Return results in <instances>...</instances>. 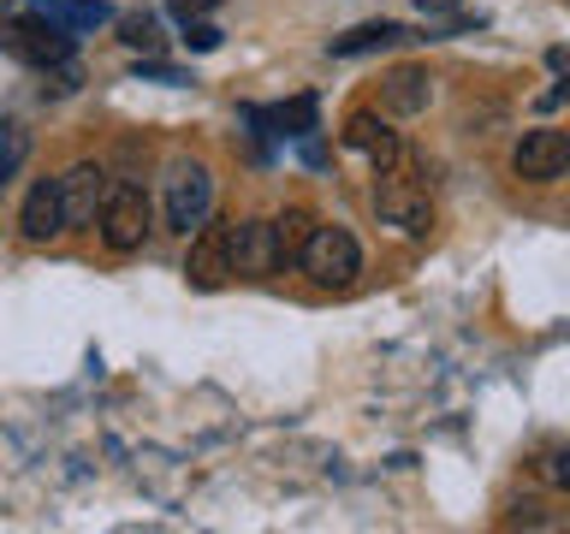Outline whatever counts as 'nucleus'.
Instances as JSON below:
<instances>
[{"instance_id": "412c9836", "label": "nucleus", "mask_w": 570, "mask_h": 534, "mask_svg": "<svg viewBox=\"0 0 570 534\" xmlns=\"http://www.w3.org/2000/svg\"><path fill=\"white\" fill-rule=\"evenodd\" d=\"M137 78H149V83H190L178 66H160V60H142V66H137Z\"/></svg>"}, {"instance_id": "423d86ee", "label": "nucleus", "mask_w": 570, "mask_h": 534, "mask_svg": "<svg viewBox=\"0 0 570 534\" xmlns=\"http://www.w3.org/2000/svg\"><path fill=\"white\" fill-rule=\"evenodd\" d=\"M185 279L196 285V291H220V285L232 279V220H203L190 231Z\"/></svg>"}, {"instance_id": "39448f33", "label": "nucleus", "mask_w": 570, "mask_h": 534, "mask_svg": "<svg viewBox=\"0 0 570 534\" xmlns=\"http://www.w3.org/2000/svg\"><path fill=\"white\" fill-rule=\"evenodd\" d=\"M570 167V137L559 131V125H534V131H523V142H517L511 155V172L523 178V185H559Z\"/></svg>"}, {"instance_id": "aec40b11", "label": "nucleus", "mask_w": 570, "mask_h": 534, "mask_svg": "<svg viewBox=\"0 0 570 534\" xmlns=\"http://www.w3.org/2000/svg\"><path fill=\"white\" fill-rule=\"evenodd\" d=\"M564 463H570V452H564V445H552V452L541 457V475L552 481V487H564V481H570V469H564Z\"/></svg>"}, {"instance_id": "f8f14e48", "label": "nucleus", "mask_w": 570, "mask_h": 534, "mask_svg": "<svg viewBox=\"0 0 570 534\" xmlns=\"http://www.w3.org/2000/svg\"><path fill=\"white\" fill-rule=\"evenodd\" d=\"M345 142H351V149H363V155L374 160V172L399 167V155H404V142L381 125V113H351V119H345Z\"/></svg>"}, {"instance_id": "5701e85b", "label": "nucleus", "mask_w": 570, "mask_h": 534, "mask_svg": "<svg viewBox=\"0 0 570 534\" xmlns=\"http://www.w3.org/2000/svg\"><path fill=\"white\" fill-rule=\"evenodd\" d=\"M7 7H12V0H0V12H7Z\"/></svg>"}, {"instance_id": "f3484780", "label": "nucleus", "mask_w": 570, "mask_h": 534, "mask_svg": "<svg viewBox=\"0 0 570 534\" xmlns=\"http://www.w3.org/2000/svg\"><path fill=\"white\" fill-rule=\"evenodd\" d=\"M309 208H285L279 220H274V244H279V261L292 267L297 261V249H303V238H309Z\"/></svg>"}, {"instance_id": "6ab92c4d", "label": "nucleus", "mask_w": 570, "mask_h": 534, "mask_svg": "<svg viewBox=\"0 0 570 534\" xmlns=\"http://www.w3.org/2000/svg\"><path fill=\"white\" fill-rule=\"evenodd\" d=\"M185 48H196V53L220 48V30H214L208 18H185Z\"/></svg>"}, {"instance_id": "a211bd4d", "label": "nucleus", "mask_w": 570, "mask_h": 534, "mask_svg": "<svg viewBox=\"0 0 570 534\" xmlns=\"http://www.w3.org/2000/svg\"><path fill=\"white\" fill-rule=\"evenodd\" d=\"M119 42L155 53L160 42H167V36H160V18H155V12H119Z\"/></svg>"}, {"instance_id": "9d476101", "label": "nucleus", "mask_w": 570, "mask_h": 534, "mask_svg": "<svg viewBox=\"0 0 570 534\" xmlns=\"http://www.w3.org/2000/svg\"><path fill=\"white\" fill-rule=\"evenodd\" d=\"M18 231L30 244H53L66 231V208H60V178H36L24 208H18Z\"/></svg>"}, {"instance_id": "ddd939ff", "label": "nucleus", "mask_w": 570, "mask_h": 534, "mask_svg": "<svg viewBox=\"0 0 570 534\" xmlns=\"http://www.w3.org/2000/svg\"><path fill=\"white\" fill-rule=\"evenodd\" d=\"M30 12L48 18V24L66 30V36L96 30V24H107V18H114V7H107V0H30Z\"/></svg>"}, {"instance_id": "4468645a", "label": "nucleus", "mask_w": 570, "mask_h": 534, "mask_svg": "<svg viewBox=\"0 0 570 534\" xmlns=\"http://www.w3.org/2000/svg\"><path fill=\"white\" fill-rule=\"evenodd\" d=\"M399 42H410V30L381 18V24H356L345 36H333V53L338 60H356V53H381V48H399Z\"/></svg>"}, {"instance_id": "20e7f679", "label": "nucleus", "mask_w": 570, "mask_h": 534, "mask_svg": "<svg viewBox=\"0 0 570 534\" xmlns=\"http://www.w3.org/2000/svg\"><path fill=\"white\" fill-rule=\"evenodd\" d=\"M208 214H214V172L203 167V160H173V172H167V226L190 238Z\"/></svg>"}, {"instance_id": "1a4fd4ad", "label": "nucleus", "mask_w": 570, "mask_h": 534, "mask_svg": "<svg viewBox=\"0 0 570 534\" xmlns=\"http://www.w3.org/2000/svg\"><path fill=\"white\" fill-rule=\"evenodd\" d=\"M107 178L96 160H78L66 178H60V208H66V231L71 226H96V214H101V196H107Z\"/></svg>"}, {"instance_id": "7ed1b4c3", "label": "nucleus", "mask_w": 570, "mask_h": 534, "mask_svg": "<svg viewBox=\"0 0 570 534\" xmlns=\"http://www.w3.org/2000/svg\"><path fill=\"white\" fill-rule=\"evenodd\" d=\"M96 226H101V244L107 249L131 256V249H142V238H149V196H142L137 185H107Z\"/></svg>"}, {"instance_id": "f257e3e1", "label": "nucleus", "mask_w": 570, "mask_h": 534, "mask_svg": "<svg viewBox=\"0 0 570 534\" xmlns=\"http://www.w3.org/2000/svg\"><path fill=\"white\" fill-rule=\"evenodd\" d=\"M297 267L315 285H351L363 274V249H356V238L345 226H309V238L297 249Z\"/></svg>"}, {"instance_id": "9b49d317", "label": "nucleus", "mask_w": 570, "mask_h": 534, "mask_svg": "<svg viewBox=\"0 0 570 534\" xmlns=\"http://www.w3.org/2000/svg\"><path fill=\"white\" fill-rule=\"evenodd\" d=\"M428 101H434V78H428L422 66H392L381 78V107L399 119H416L428 113Z\"/></svg>"}, {"instance_id": "0eeeda50", "label": "nucleus", "mask_w": 570, "mask_h": 534, "mask_svg": "<svg viewBox=\"0 0 570 534\" xmlns=\"http://www.w3.org/2000/svg\"><path fill=\"white\" fill-rule=\"evenodd\" d=\"M0 48L12 53V60H24V66H60V60H71V36L66 30H53L48 18H12V24H0Z\"/></svg>"}, {"instance_id": "dca6fc26", "label": "nucleus", "mask_w": 570, "mask_h": 534, "mask_svg": "<svg viewBox=\"0 0 570 534\" xmlns=\"http://www.w3.org/2000/svg\"><path fill=\"white\" fill-rule=\"evenodd\" d=\"M24 160H30V125L24 119H7V125H0V190L24 172Z\"/></svg>"}, {"instance_id": "4be33fe9", "label": "nucleus", "mask_w": 570, "mask_h": 534, "mask_svg": "<svg viewBox=\"0 0 570 534\" xmlns=\"http://www.w3.org/2000/svg\"><path fill=\"white\" fill-rule=\"evenodd\" d=\"M416 7H422V12H452L458 0H416Z\"/></svg>"}, {"instance_id": "6e6552de", "label": "nucleus", "mask_w": 570, "mask_h": 534, "mask_svg": "<svg viewBox=\"0 0 570 534\" xmlns=\"http://www.w3.org/2000/svg\"><path fill=\"white\" fill-rule=\"evenodd\" d=\"M285 274L279 244H274V220H232V279H274Z\"/></svg>"}, {"instance_id": "2eb2a0df", "label": "nucleus", "mask_w": 570, "mask_h": 534, "mask_svg": "<svg viewBox=\"0 0 570 534\" xmlns=\"http://www.w3.org/2000/svg\"><path fill=\"white\" fill-rule=\"evenodd\" d=\"M249 119H256L262 131H274V137H309L315 131V101L297 96V101H285V107H256Z\"/></svg>"}, {"instance_id": "f03ea898", "label": "nucleus", "mask_w": 570, "mask_h": 534, "mask_svg": "<svg viewBox=\"0 0 570 534\" xmlns=\"http://www.w3.org/2000/svg\"><path fill=\"white\" fill-rule=\"evenodd\" d=\"M374 208H381V220L392 231H404V238H428L434 231V202H428V185L404 172H381V185H374Z\"/></svg>"}]
</instances>
